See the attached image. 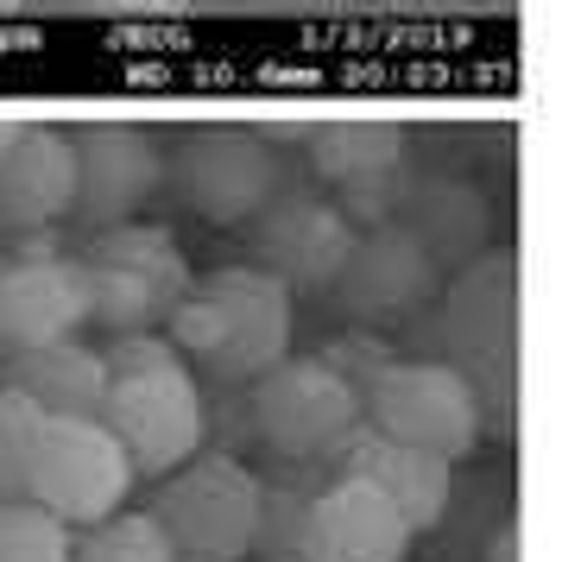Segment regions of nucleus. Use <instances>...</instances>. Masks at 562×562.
Returning <instances> with one entry per match:
<instances>
[{"label": "nucleus", "instance_id": "f257e3e1", "mask_svg": "<svg viewBox=\"0 0 562 562\" xmlns=\"http://www.w3.org/2000/svg\"><path fill=\"white\" fill-rule=\"evenodd\" d=\"M108 360V392H102V424L121 436L133 456V474H171L178 461L203 449V385L190 373V360L165 335H114L102 348Z\"/></svg>", "mask_w": 562, "mask_h": 562}, {"label": "nucleus", "instance_id": "f03ea898", "mask_svg": "<svg viewBox=\"0 0 562 562\" xmlns=\"http://www.w3.org/2000/svg\"><path fill=\"white\" fill-rule=\"evenodd\" d=\"M165 329H171V348L209 367L215 380H259L272 360L291 355V284L254 259L215 266L190 279Z\"/></svg>", "mask_w": 562, "mask_h": 562}, {"label": "nucleus", "instance_id": "7ed1b4c3", "mask_svg": "<svg viewBox=\"0 0 562 562\" xmlns=\"http://www.w3.org/2000/svg\"><path fill=\"white\" fill-rule=\"evenodd\" d=\"M518 291H525L518 254L481 247L456 266V284L442 297V355L468 373L486 430L518 424Z\"/></svg>", "mask_w": 562, "mask_h": 562}, {"label": "nucleus", "instance_id": "20e7f679", "mask_svg": "<svg viewBox=\"0 0 562 562\" xmlns=\"http://www.w3.org/2000/svg\"><path fill=\"white\" fill-rule=\"evenodd\" d=\"M82 272H89V323H102L108 335L165 329L190 291V259H183L178 234L158 222L95 228Z\"/></svg>", "mask_w": 562, "mask_h": 562}, {"label": "nucleus", "instance_id": "39448f33", "mask_svg": "<svg viewBox=\"0 0 562 562\" xmlns=\"http://www.w3.org/2000/svg\"><path fill=\"white\" fill-rule=\"evenodd\" d=\"M153 518L183 562H247L259 525V474L240 456H196L158 474Z\"/></svg>", "mask_w": 562, "mask_h": 562}, {"label": "nucleus", "instance_id": "423d86ee", "mask_svg": "<svg viewBox=\"0 0 562 562\" xmlns=\"http://www.w3.org/2000/svg\"><path fill=\"white\" fill-rule=\"evenodd\" d=\"M360 417L380 436H398L411 449H430L442 461H461L481 449V398L456 360H385L360 385Z\"/></svg>", "mask_w": 562, "mask_h": 562}, {"label": "nucleus", "instance_id": "0eeeda50", "mask_svg": "<svg viewBox=\"0 0 562 562\" xmlns=\"http://www.w3.org/2000/svg\"><path fill=\"white\" fill-rule=\"evenodd\" d=\"M247 385H254V398H247L254 430L291 461H335L348 449V436L367 424L360 392L323 355H284Z\"/></svg>", "mask_w": 562, "mask_h": 562}, {"label": "nucleus", "instance_id": "6e6552de", "mask_svg": "<svg viewBox=\"0 0 562 562\" xmlns=\"http://www.w3.org/2000/svg\"><path fill=\"white\" fill-rule=\"evenodd\" d=\"M133 456L102 417H45L38 449H32L26 499L52 506L64 525H102L108 512L127 506Z\"/></svg>", "mask_w": 562, "mask_h": 562}, {"label": "nucleus", "instance_id": "1a4fd4ad", "mask_svg": "<svg viewBox=\"0 0 562 562\" xmlns=\"http://www.w3.org/2000/svg\"><path fill=\"white\" fill-rule=\"evenodd\" d=\"M178 183L203 222L240 228L279 196V153L259 139V127H196L183 139Z\"/></svg>", "mask_w": 562, "mask_h": 562}, {"label": "nucleus", "instance_id": "9d476101", "mask_svg": "<svg viewBox=\"0 0 562 562\" xmlns=\"http://www.w3.org/2000/svg\"><path fill=\"white\" fill-rule=\"evenodd\" d=\"M436 279H442V266H436L417 240H411L398 222H380V228L355 234V247L341 259V272H335V297L341 310L355 316V323H405L417 310L436 297Z\"/></svg>", "mask_w": 562, "mask_h": 562}, {"label": "nucleus", "instance_id": "9b49d317", "mask_svg": "<svg viewBox=\"0 0 562 562\" xmlns=\"http://www.w3.org/2000/svg\"><path fill=\"white\" fill-rule=\"evenodd\" d=\"M77 146V209L89 228H114L133 222V209L165 183V153L146 127L133 121H89L70 133Z\"/></svg>", "mask_w": 562, "mask_h": 562}, {"label": "nucleus", "instance_id": "f8f14e48", "mask_svg": "<svg viewBox=\"0 0 562 562\" xmlns=\"http://www.w3.org/2000/svg\"><path fill=\"white\" fill-rule=\"evenodd\" d=\"M411 537L417 531L380 486H367L360 474H335L329 486L310 493L297 562H405Z\"/></svg>", "mask_w": 562, "mask_h": 562}, {"label": "nucleus", "instance_id": "ddd939ff", "mask_svg": "<svg viewBox=\"0 0 562 562\" xmlns=\"http://www.w3.org/2000/svg\"><path fill=\"white\" fill-rule=\"evenodd\" d=\"M89 323V272L82 259L38 247L26 259L0 266V341L7 348H45L70 341Z\"/></svg>", "mask_w": 562, "mask_h": 562}, {"label": "nucleus", "instance_id": "4468645a", "mask_svg": "<svg viewBox=\"0 0 562 562\" xmlns=\"http://www.w3.org/2000/svg\"><path fill=\"white\" fill-rule=\"evenodd\" d=\"M348 247H355V222L316 196H284V203L272 196L254 215V266H266L291 291H329Z\"/></svg>", "mask_w": 562, "mask_h": 562}, {"label": "nucleus", "instance_id": "2eb2a0df", "mask_svg": "<svg viewBox=\"0 0 562 562\" xmlns=\"http://www.w3.org/2000/svg\"><path fill=\"white\" fill-rule=\"evenodd\" d=\"M77 209V146L52 121H26L0 153V228L45 234Z\"/></svg>", "mask_w": 562, "mask_h": 562}, {"label": "nucleus", "instance_id": "dca6fc26", "mask_svg": "<svg viewBox=\"0 0 562 562\" xmlns=\"http://www.w3.org/2000/svg\"><path fill=\"white\" fill-rule=\"evenodd\" d=\"M335 461H341V474H360L367 486H380L411 531L442 525V512L456 499V461L430 456V449H411L398 436H380L373 424H360Z\"/></svg>", "mask_w": 562, "mask_h": 562}, {"label": "nucleus", "instance_id": "f3484780", "mask_svg": "<svg viewBox=\"0 0 562 562\" xmlns=\"http://www.w3.org/2000/svg\"><path fill=\"white\" fill-rule=\"evenodd\" d=\"M7 385L26 392L45 417H102L108 360L102 348H82L77 335L70 341H45V348H13Z\"/></svg>", "mask_w": 562, "mask_h": 562}, {"label": "nucleus", "instance_id": "a211bd4d", "mask_svg": "<svg viewBox=\"0 0 562 562\" xmlns=\"http://www.w3.org/2000/svg\"><path fill=\"white\" fill-rule=\"evenodd\" d=\"M304 153L348 196H367L392 183V171L405 165V127L398 121H310Z\"/></svg>", "mask_w": 562, "mask_h": 562}, {"label": "nucleus", "instance_id": "6ab92c4d", "mask_svg": "<svg viewBox=\"0 0 562 562\" xmlns=\"http://www.w3.org/2000/svg\"><path fill=\"white\" fill-rule=\"evenodd\" d=\"M392 222H398L436 266H461V259L481 254V240H486V203L468 183H417V190H405V209H398Z\"/></svg>", "mask_w": 562, "mask_h": 562}, {"label": "nucleus", "instance_id": "aec40b11", "mask_svg": "<svg viewBox=\"0 0 562 562\" xmlns=\"http://www.w3.org/2000/svg\"><path fill=\"white\" fill-rule=\"evenodd\" d=\"M70 562H183L171 550V537L158 531L153 512H108L102 525H82L77 557Z\"/></svg>", "mask_w": 562, "mask_h": 562}, {"label": "nucleus", "instance_id": "412c9836", "mask_svg": "<svg viewBox=\"0 0 562 562\" xmlns=\"http://www.w3.org/2000/svg\"><path fill=\"white\" fill-rule=\"evenodd\" d=\"M77 525H64L38 499H0V562H70Z\"/></svg>", "mask_w": 562, "mask_h": 562}, {"label": "nucleus", "instance_id": "4be33fe9", "mask_svg": "<svg viewBox=\"0 0 562 562\" xmlns=\"http://www.w3.org/2000/svg\"><path fill=\"white\" fill-rule=\"evenodd\" d=\"M38 430H45V411L32 405L26 392L0 385V499H26V474H32Z\"/></svg>", "mask_w": 562, "mask_h": 562}, {"label": "nucleus", "instance_id": "5701e85b", "mask_svg": "<svg viewBox=\"0 0 562 562\" xmlns=\"http://www.w3.org/2000/svg\"><path fill=\"white\" fill-rule=\"evenodd\" d=\"M316 486H279L259 481V525H254V557L266 562H297V543H304V506Z\"/></svg>", "mask_w": 562, "mask_h": 562}, {"label": "nucleus", "instance_id": "b1692460", "mask_svg": "<svg viewBox=\"0 0 562 562\" xmlns=\"http://www.w3.org/2000/svg\"><path fill=\"white\" fill-rule=\"evenodd\" d=\"M323 360H329L335 373L360 392V385H367L385 360H392V348H385L380 335H341V341H323Z\"/></svg>", "mask_w": 562, "mask_h": 562}, {"label": "nucleus", "instance_id": "393cba45", "mask_svg": "<svg viewBox=\"0 0 562 562\" xmlns=\"http://www.w3.org/2000/svg\"><path fill=\"white\" fill-rule=\"evenodd\" d=\"M95 7H102V13H133V20H139V13H183V7H190V0H95Z\"/></svg>", "mask_w": 562, "mask_h": 562}, {"label": "nucleus", "instance_id": "a878e982", "mask_svg": "<svg viewBox=\"0 0 562 562\" xmlns=\"http://www.w3.org/2000/svg\"><path fill=\"white\" fill-rule=\"evenodd\" d=\"M493 562H518V525H506V531H499V543H493Z\"/></svg>", "mask_w": 562, "mask_h": 562}, {"label": "nucleus", "instance_id": "bb28decb", "mask_svg": "<svg viewBox=\"0 0 562 562\" xmlns=\"http://www.w3.org/2000/svg\"><path fill=\"white\" fill-rule=\"evenodd\" d=\"M20 127H26V121H13V114H0V153H7L13 139H20Z\"/></svg>", "mask_w": 562, "mask_h": 562}, {"label": "nucleus", "instance_id": "cd10ccee", "mask_svg": "<svg viewBox=\"0 0 562 562\" xmlns=\"http://www.w3.org/2000/svg\"><path fill=\"white\" fill-rule=\"evenodd\" d=\"M32 0H0V20H13V13H26Z\"/></svg>", "mask_w": 562, "mask_h": 562}, {"label": "nucleus", "instance_id": "c85d7f7f", "mask_svg": "<svg viewBox=\"0 0 562 562\" xmlns=\"http://www.w3.org/2000/svg\"><path fill=\"white\" fill-rule=\"evenodd\" d=\"M190 7H196V0H190Z\"/></svg>", "mask_w": 562, "mask_h": 562}]
</instances>
